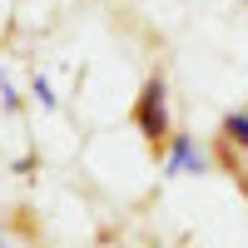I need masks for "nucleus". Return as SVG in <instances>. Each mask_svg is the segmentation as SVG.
Instances as JSON below:
<instances>
[{
	"label": "nucleus",
	"instance_id": "nucleus-6",
	"mask_svg": "<svg viewBox=\"0 0 248 248\" xmlns=\"http://www.w3.org/2000/svg\"><path fill=\"white\" fill-rule=\"evenodd\" d=\"M0 248H10V243H5V233H0Z\"/></svg>",
	"mask_w": 248,
	"mask_h": 248
},
{
	"label": "nucleus",
	"instance_id": "nucleus-4",
	"mask_svg": "<svg viewBox=\"0 0 248 248\" xmlns=\"http://www.w3.org/2000/svg\"><path fill=\"white\" fill-rule=\"evenodd\" d=\"M30 90H35V99H40L45 109H55V94H50V79H45V75H35V85H30Z\"/></svg>",
	"mask_w": 248,
	"mask_h": 248
},
{
	"label": "nucleus",
	"instance_id": "nucleus-5",
	"mask_svg": "<svg viewBox=\"0 0 248 248\" xmlns=\"http://www.w3.org/2000/svg\"><path fill=\"white\" fill-rule=\"evenodd\" d=\"M0 99H5V109H20V94L10 90V79H5V75H0Z\"/></svg>",
	"mask_w": 248,
	"mask_h": 248
},
{
	"label": "nucleus",
	"instance_id": "nucleus-3",
	"mask_svg": "<svg viewBox=\"0 0 248 248\" xmlns=\"http://www.w3.org/2000/svg\"><path fill=\"white\" fill-rule=\"evenodd\" d=\"M223 139L238 144V149H248V114L233 109V114H223Z\"/></svg>",
	"mask_w": 248,
	"mask_h": 248
},
{
	"label": "nucleus",
	"instance_id": "nucleus-1",
	"mask_svg": "<svg viewBox=\"0 0 248 248\" xmlns=\"http://www.w3.org/2000/svg\"><path fill=\"white\" fill-rule=\"evenodd\" d=\"M134 129L149 139L154 149L174 139V134H169V90H164L159 75L144 79V90H139V99H134Z\"/></svg>",
	"mask_w": 248,
	"mask_h": 248
},
{
	"label": "nucleus",
	"instance_id": "nucleus-7",
	"mask_svg": "<svg viewBox=\"0 0 248 248\" xmlns=\"http://www.w3.org/2000/svg\"><path fill=\"white\" fill-rule=\"evenodd\" d=\"M243 5H248V0H243Z\"/></svg>",
	"mask_w": 248,
	"mask_h": 248
},
{
	"label": "nucleus",
	"instance_id": "nucleus-2",
	"mask_svg": "<svg viewBox=\"0 0 248 248\" xmlns=\"http://www.w3.org/2000/svg\"><path fill=\"white\" fill-rule=\"evenodd\" d=\"M164 174H203V149L189 134L169 139V164H164Z\"/></svg>",
	"mask_w": 248,
	"mask_h": 248
}]
</instances>
